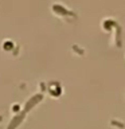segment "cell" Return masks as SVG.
Masks as SVG:
<instances>
[{
    "label": "cell",
    "instance_id": "obj_1",
    "mask_svg": "<svg viewBox=\"0 0 125 129\" xmlns=\"http://www.w3.org/2000/svg\"><path fill=\"white\" fill-rule=\"evenodd\" d=\"M42 98H43V95H42V94H35V95L32 97V98H31V100L26 104V109H24V112L31 110L32 106H34V105H36L38 102H40V101H42Z\"/></svg>",
    "mask_w": 125,
    "mask_h": 129
},
{
    "label": "cell",
    "instance_id": "obj_2",
    "mask_svg": "<svg viewBox=\"0 0 125 129\" xmlns=\"http://www.w3.org/2000/svg\"><path fill=\"white\" fill-rule=\"evenodd\" d=\"M24 114H26V112L22 113V114H19V116H15V117H14V120L11 121V124L8 125V129H16V128H18L19 125H20V122L23 121Z\"/></svg>",
    "mask_w": 125,
    "mask_h": 129
},
{
    "label": "cell",
    "instance_id": "obj_3",
    "mask_svg": "<svg viewBox=\"0 0 125 129\" xmlns=\"http://www.w3.org/2000/svg\"><path fill=\"white\" fill-rule=\"evenodd\" d=\"M52 10L55 11V14H59V15H69V14H70L66 8H63L62 6H56V4L52 7Z\"/></svg>",
    "mask_w": 125,
    "mask_h": 129
},
{
    "label": "cell",
    "instance_id": "obj_4",
    "mask_svg": "<svg viewBox=\"0 0 125 129\" xmlns=\"http://www.w3.org/2000/svg\"><path fill=\"white\" fill-rule=\"evenodd\" d=\"M12 47H14V43L10 42V40L6 42V44H3V48H6V50H10V48H12Z\"/></svg>",
    "mask_w": 125,
    "mask_h": 129
},
{
    "label": "cell",
    "instance_id": "obj_5",
    "mask_svg": "<svg viewBox=\"0 0 125 129\" xmlns=\"http://www.w3.org/2000/svg\"><path fill=\"white\" fill-rule=\"evenodd\" d=\"M12 112H19V105H14L12 106Z\"/></svg>",
    "mask_w": 125,
    "mask_h": 129
},
{
    "label": "cell",
    "instance_id": "obj_6",
    "mask_svg": "<svg viewBox=\"0 0 125 129\" xmlns=\"http://www.w3.org/2000/svg\"><path fill=\"white\" fill-rule=\"evenodd\" d=\"M0 121H2V116H0Z\"/></svg>",
    "mask_w": 125,
    "mask_h": 129
}]
</instances>
